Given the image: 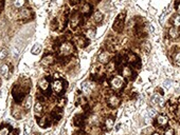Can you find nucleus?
Listing matches in <instances>:
<instances>
[{
	"instance_id": "obj_1",
	"label": "nucleus",
	"mask_w": 180,
	"mask_h": 135,
	"mask_svg": "<svg viewBox=\"0 0 180 135\" xmlns=\"http://www.w3.org/2000/svg\"><path fill=\"white\" fill-rule=\"evenodd\" d=\"M124 20H125V13H121L118 15V17L116 18L113 22V31H116L118 33H121L124 29Z\"/></svg>"
},
{
	"instance_id": "obj_2",
	"label": "nucleus",
	"mask_w": 180,
	"mask_h": 135,
	"mask_svg": "<svg viewBox=\"0 0 180 135\" xmlns=\"http://www.w3.org/2000/svg\"><path fill=\"white\" fill-rule=\"evenodd\" d=\"M73 52V45L70 42H63L59 46V53L64 56H67Z\"/></svg>"
},
{
	"instance_id": "obj_3",
	"label": "nucleus",
	"mask_w": 180,
	"mask_h": 135,
	"mask_svg": "<svg viewBox=\"0 0 180 135\" xmlns=\"http://www.w3.org/2000/svg\"><path fill=\"white\" fill-rule=\"evenodd\" d=\"M65 88L66 87H64V81L60 79H56L52 83V89H53L54 93H56V94H61Z\"/></svg>"
},
{
	"instance_id": "obj_4",
	"label": "nucleus",
	"mask_w": 180,
	"mask_h": 135,
	"mask_svg": "<svg viewBox=\"0 0 180 135\" xmlns=\"http://www.w3.org/2000/svg\"><path fill=\"white\" fill-rule=\"evenodd\" d=\"M127 61H128V63L135 65L137 69H139L140 65H141L140 60H139V57H138L136 54H134V53H129V54H128V56H127Z\"/></svg>"
},
{
	"instance_id": "obj_5",
	"label": "nucleus",
	"mask_w": 180,
	"mask_h": 135,
	"mask_svg": "<svg viewBox=\"0 0 180 135\" xmlns=\"http://www.w3.org/2000/svg\"><path fill=\"white\" fill-rule=\"evenodd\" d=\"M151 103L152 105H155V106H159V107H162L164 105V99L161 95H158V94H155L152 99H151Z\"/></svg>"
},
{
	"instance_id": "obj_6",
	"label": "nucleus",
	"mask_w": 180,
	"mask_h": 135,
	"mask_svg": "<svg viewBox=\"0 0 180 135\" xmlns=\"http://www.w3.org/2000/svg\"><path fill=\"white\" fill-rule=\"evenodd\" d=\"M107 104H108V106L111 107V108H117V107L120 105V99H119V97L116 96V95H111V96L108 98V100H107Z\"/></svg>"
},
{
	"instance_id": "obj_7",
	"label": "nucleus",
	"mask_w": 180,
	"mask_h": 135,
	"mask_svg": "<svg viewBox=\"0 0 180 135\" xmlns=\"http://www.w3.org/2000/svg\"><path fill=\"white\" fill-rule=\"evenodd\" d=\"M110 84H111V87L113 89H116V90H119L120 88H122L123 86V82H122V79L119 78V77H113L110 81Z\"/></svg>"
},
{
	"instance_id": "obj_8",
	"label": "nucleus",
	"mask_w": 180,
	"mask_h": 135,
	"mask_svg": "<svg viewBox=\"0 0 180 135\" xmlns=\"http://www.w3.org/2000/svg\"><path fill=\"white\" fill-rule=\"evenodd\" d=\"M99 61L103 64H106L109 62V54L106 52V51H102L99 55Z\"/></svg>"
},
{
	"instance_id": "obj_9",
	"label": "nucleus",
	"mask_w": 180,
	"mask_h": 135,
	"mask_svg": "<svg viewBox=\"0 0 180 135\" xmlns=\"http://www.w3.org/2000/svg\"><path fill=\"white\" fill-rule=\"evenodd\" d=\"M157 123H158L159 126L164 127V126H166L167 123H169V118H167V116H165V115L160 114V115H158V117H157Z\"/></svg>"
},
{
	"instance_id": "obj_10",
	"label": "nucleus",
	"mask_w": 180,
	"mask_h": 135,
	"mask_svg": "<svg viewBox=\"0 0 180 135\" xmlns=\"http://www.w3.org/2000/svg\"><path fill=\"white\" fill-rule=\"evenodd\" d=\"M53 62H54V57H53L52 55L45 56V57L41 59V61H40V63H41L42 65H46V66H48V65H51Z\"/></svg>"
},
{
	"instance_id": "obj_11",
	"label": "nucleus",
	"mask_w": 180,
	"mask_h": 135,
	"mask_svg": "<svg viewBox=\"0 0 180 135\" xmlns=\"http://www.w3.org/2000/svg\"><path fill=\"white\" fill-rule=\"evenodd\" d=\"M38 86H39V88H40L42 91L48 90V89H49V80H48L47 78L40 79L39 82H38Z\"/></svg>"
},
{
	"instance_id": "obj_12",
	"label": "nucleus",
	"mask_w": 180,
	"mask_h": 135,
	"mask_svg": "<svg viewBox=\"0 0 180 135\" xmlns=\"http://www.w3.org/2000/svg\"><path fill=\"white\" fill-rule=\"evenodd\" d=\"M114 126V119L112 117H107L106 120H105V127L107 131H110Z\"/></svg>"
},
{
	"instance_id": "obj_13",
	"label": "nucleus",
	"mask_w": 180,
	"mask_h": 135,
	"mask_svg": "<svg viewBox=\"0 0 180 135\" xmlns=\"http://www.w3.org/2000/svg\"><path fill=\"white\" fill-rule=\"evenodd\" d=\"M122 74H123V76H125V77H129L130 79H134V77H133V70L130 69V68H128V66H124V68H123Z\"/></svg>"
},
{
	"instance_id": "obj_14",
	"label": "nucleus",
	"mask_w": 180,
	"mask_h": 135,
	"mask_svg": "<svg viewBox=\"0 0 180 135\" xmlns=\"http://www.w3.org/2000/svg\"><path fill=\"white\" fill-rule=\"evenodd\" d=\"M76 42H77L78 45L82 46V48H84V46H86V45L88 44L87 39L85 38V36H76Z\"/></svg>"
},
{
	"instance_id": "obj_15",
	"label": "nucleus",
	"mask_w": 180,
	"mask_h": 135,
	"mask_svg": "<svg viewBox=\"0 0 180 135\" xmlns=\"http://www.w3.org/2000/svg\"><path fill=\"white\" fill-rule=\"evenodd\" d=\"M41 50H42L41 44H39V43H35L34 46L32 48V50H31V53L33 54V55H38V54L41 52Z\"/></svg>"
},
{
	"instance_id": "obj_16",
	"label": "nucleus",
	"mask_w": 180,
	"mask_h": 135,
	"mask_svg": "<svg viewBox=\"0 0 180 135\" xmlns=\"http://www.w3.org/2000/svg\"><path fill=\"white\" fill-rule=\"evenodd\" d=\"M19 17H21V18L29 19L30 17H31V12H30L28 9H22V10L19 12Z\"/></svg>"
},
{
	"instance_id": "obj_17",
	"label": "nucleus",
	"mask_w": 180,
	"mask_h": 135,
	"mask_svg": "<svg viewBox=\"0 0 180 135\" xmlns=\"http://www.w3.org/2000/svg\"><path fill=\"white\" fill-rule=\"evenodd\" d=\"M93 19H94V21L96 23H101L102 20H103V14L101 12H99V11H96L94 13V15H93Z\"/></svg>"
},
{
	"instance_id": "obj_18",
	"label": "nucleus",
	"mask_w": 180,
	"mask_h": 135,
	"mask_svg": "<svg viewBox=\"0 0 180 135\" xmlns=\"http://www.w3.org/2000/svg\"><path fill=\"white\" fill-rule=\"evenodd\" d=\"M91 12V5L89 3H85L83 5V8H82V14L84 15H89Z\"/></svg>"
},
{
	"instance_id": "obj_19",
	"label": "nucleus",
	"mask_w": 180,
	"mask_h": 135,
	"mask_svg": "<svg viewBox=\"0 0 180 135\" xmlns=\"http://www.w3.org/2000/svg\"><path fill=\"white\" fill-rule=\"evenodd\" d=\"M169 34H170L171 38H177V37H178V35H179L178 30H177V28H175V26H172V28L170 29Z\"/></svg>"
},
{
	"instance_id": "obj_20",
	"label": "nucleus",
	"mask_w": 180,
	"mask_h": 135,
	"mask_svg": "<svg viewBox=\"0 0 180 135\" xmlns=\"http://www.w3.org/2000/svg\"><path fill=\"white\" fill-rule=\"evenodd\" d=\"M9 73H10V68L7 64H3L1 66V74H2V76L8 77L9 76Z\"/></svg>"
},
{
	"instance_id": "obj_21",
	"label": "nucleus",
	"mask_w": 180,
	"mask_h": 135,
	"mask_svg": "<svg viewBox=\"0 0 180 135\" xmlns=\"http://www.w3.org/2000/svg\"><path fill=\"white\" fill-rule=\"evenodd\" d=\"M172 21H173L174 25H176V26H180V15H178V14L174 15V16H173V18H172Z\"/></svg>"
},
{
	"instance_id": "obj_22",
	"label": "nucleus",
	"mask_w": 180,
	"mask_h": 135,
	"mask_svg": "<svg viewBox=\"0 0 180 135\" xmlns=\"http://www.w3.org/2000/svg\"><path fill=\"white\" fill-rule=\"evenodd\" d=\"M26 3V0H15L14 1V8L16 9H19V8H22Z\"/></svg>"
},
{
	"instance_id": "obj_23",
	"label": "nucleus",
	"mask_w": 180,
	"mask_h": 135,
	"mask_svg": "<svg viewBox=\"0 0 180 135\" xmlns=\"http://www.w3.org/2000/svg\"><path fill=\"white\" fill-rule=\"evenodd\" d=\"M34 111H35V113L36 114H40L41 112H42V105L39 103H36L35 104V107H34Z\"/></svg>"
},
{
	"instance_id": "obj_24",
	"label": "nucleus",
	"mask_w": 180,
	"mask_h": 135,
	"mask_svg": "<svg viewBox=\"0 0 180 135\" xmlns=\"http://www.w3.org/2000/svg\"><path fill=\"white\" fill-rule=\"evenodd\" d=\"M31 106H32V97H31V96H28L27 99H26L24 108H26L27 110H30V109H31Z\"/></svg>"
},
{
	"instance_id": "obj_25",
	"label": "nucleus",
	"mask_w": 180,
	"mask_h": 135,
	"mask_svg": "<svg viewBox=\"0 0 180 135\" xmlns=\"http://www.w3.org/2000/svg\"><path fill=\"white\" fill-rule=\"evenodd\" d=\"M82 91H83L84 93H86V94H88L90 92V88L88 87L87 82H83V83H82Z\"/></svg>"
},
{
	"instance_id": "obj_26",
	"label": "nucleus",
	"mask_w": 180,
	"mask_h": 135,
	"mask_svg": "<svg viewBox=\"0 0 180 135\" xmlns=\"http://www.w3.org/2000/svg\"><path fill=\"white\" fill-rule=\"evenodd\" d=\"M8 56V50L7 49H2L0 51V60L5 59V57Z\"/></svg>"
},
{
	"instance_id": "obj_27",
	"label": "nucleus",
	"mask_w": 180,
	"mask_h": 135,
	"mask_svg": "<svg viewBox=\"0 0 180 135\" xmlns=\"http://www.w3.org/2000/svg\"><path fill=\"white\" fill-rule=\"evenodd\" d=\"M10 133V128L9 127H4L0 130V135H9Z\"/></svg>"
},
{
	"instance_id": "obj_28",
	"label": "nucleus",
	"mask_w": 180,
	"mask_h": 135,
	"mask_svg": "<svg viewBox=\"0 0 180 135\" xmlns=\"http://www.w3.org/2000/svg\"><path fill=\"white\" fill-rule=\"evenodd\" d=\"M30 133H31V128L29 127V125H24V127H23V135H30Z\"/></svg>"
},
{
	"instance_id": "obj_29",
	"label": "nucleus",
	"mask_w": 180,
	"mask_h": 135,
	"mask_svg": "<svg viewBox=\"0 0 180 135\" xmlns=\"http://www.w3.org/2000/svg\"><path fill=\"white\" fill-rule=\"evenodd\" d=\"M94 34H95V30H94V29H90V30H88V32H87V35H88V37H89L90 39L94 37Z\"/></svg>"
},
{
	"instance_id": "obj_30",
	"label": "nucleus",
	"mask_w": 180,
	"mask_h": 135,
	"mask_svg": "<svg viewBox=\"0 0 180 135\" xmlns=\"http://www.w3.org/2000/svg\"><path fill=\"white\" fill-rule=\"evenodd\" d=\"M164 135H174V129H172V128L167 129V130L165 131Z\"/></svg>"
},
{
	"instance_id": "obj_31",
	"label": "nucleus",
	"mask_w": 180,
	"mask_h": 135,
	"mask_svg": "<svg viewBox=\"0 0 180 135\" xmlns=\"http://www.w3.org/2000/svg\"><path fill=\"white\" fill-rule=\"evenodd\" d=\"M13 54H14V57H18V55H19V50L15 48L14 51H13Z\"/></svg>"
},
{
	"instance_id": "obj_32",
	"label": "nucleus",
	"mask_w": 180,
	"mask_h": 135,
	"mask_svg": "<svg viewBox=\"0 0 180 135\" xmlns=\"http://www.w3.org/2000/svg\"><path fill=\"white\" fill-rule=\"evenodd\" d=\"M147 112H148V115H150L151 117H154V116L156 115V112L153 111V109H148V111H147Z\"/></svg>"
},
{
	"instance_id": "obj_33",
	"label": "nucleus",
	"mask_w": 180,
	"mask_h": 135,
	"mask_svg": "<svg viewBox=\"0 0 180 135\" xmlns=\"http://www.w3.org/2000/svg\"><path fill=\"white\" fill-rule=\"evenodd\" d=\"M175 59H176V62L178 63V64H180V52L176 55V57H175Z\"/></svg>"
},
{
	"instance_id": "obj_34",
	"label": "nucleus",
	"mask_w": 180,
	"mask_h": 135,
	"mask_svg": "<svg viewBox=\"0 0 180 135\" xmlns=\"http://www.w3.org/2000/svg\"><path fill=\"white\" fill-rule=\"evenodd\" d=\"M176 9L180 13V0H177V2H176Z\"/></svg>"
},
{
	"instance_id": "obj_35",
	"label": "nucleus",
	"mask_w": 180,
	"mask_h": 135,
	"mask_svg": "<svg viewBox=\"0 0 180 135\" xmlns=\"http://www.w3.org/2000/svg\"><path fill=\"white\" fill-rule=\"evenodd\" d=\"M3 9V0H0V12Z\"/></svg>"
},
{
	"instance_id": "obj_36",
	"label": "nucleus",
	"mask_w": 180,
	"mask_h": 135,
	"mask_svg": "<svg viewBox=\"0 0 180 135\" xmlns=\"http://www.w3.org/2000/svg\"><path fill=\"white\" fill-rule=\"evenodd\" d=\"M153 135H159V133H157V132H155V133H153Z\"/></svg>"
}]
</instances>
